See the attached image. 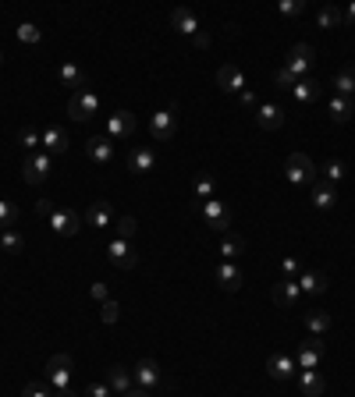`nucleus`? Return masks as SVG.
I'll return each instance as SVG.
<instances>
[{"mask_svg":"<svg viewBox=\"0 0 355 397\" xmlns=\"http://www.w3.org/2000/svg\"><path fill=\"white\" fill-rule=\"evenodd\" d=\"M47 383H50L54 390L72 386V355H54V358L47 362Z\"/></svg>","mask_w":355,"mask_h":397,"instance_id":"9","label":"nucleus"},{"mask_svg":"<svg viewBox=\"0 0 355 397\" xmlns=\"http://www.w3.org/2000/svg\"><path fill=\"white\" fill-rule=\"evenodd\" d=\"M330 86H334V96H344V100H351V96H355V68H344V71H337Z\"/></svg>","mask_w":355,"mask_h":397,"instance_id":"33","label":"nucleus"},{"mask_svg":"<svg viewBox=\"0 0 355 397\" xmlns=\"http://www.w3.org/2000/svg\"><path fill=\"white\" fill-rule=\"evenodd\" d=\"M174 132H178V107H164V110H157V114L150 117V135H153L157 142L174 139Z\"/></svg>","mask_w":355,"mask_h":397,"instance_id":"6","label":"nucleus"},{"mask_svg":"<svg viewBox=\"0 0 355 397\" xmlns=\"http://www.w3.org/2000/svg\"><path fill=\"white\" fill-rule=\"evenodd\" d=\"M50 227H54V234L75 238V234L82 231V217H79L75 209H54V217H50Z\"/></svg>","mask_w":355,"mask_h":397,"instance_id":"12","label":"nucleus"},{"mask_svg":"<svg viewBox=\"0 0 355 397\" xmlns=\"http://www.w3.org/2000/svg\"><path fill=\"white\" fill-rule=\"evenodd\" d=\"M281 270H284V277H291V280H298V273H302V266H298L295 255H284V259H281Z\"/></svg>","mask_w":355,"mask_h":397,"instance_id":"42","label":"nucleus"},{"mask_svg":"<svg viewBox=\"0 0 355 397\" xmlns=\"http://www.w3.org/2000/svg\"><path fill=\"white\" fill-rule=\"evenodd\" d=\"M277 11H281L284 18H295V15H302V11H305V0H281Z\"/></svg>","mask_w":355,"mask_h":397,"instance_id":"41","label":"nucleus"},{"mask_svg":"<svg viewBox=\"0 0 355 397\" xmlns=\"http://www.w3.org/2000/svg\"><path fill=\"white\" fill-rule=\"evenodd\" d=\"M298 287H302L305 298H320V294L327 291V277H323L320 270H302V273H298Z\"/></svg>","mask_w":355,"mask_h":397,"instance_id":"19","label":"nucleus"},{"mask_svg":"<svg viewBox=\"0 0 355 397\" xmlns=\"http://www.w3.org/2000/svg\"><path fill=\"white\" fill-rule=\"evenodd\" d=\"M316 25H320V29H337V25H344V8H334V4L320 8Z\"/></svg>","mask_w":355,"mask_h":397,"instance_id":"34","label":"nucleus"},{"mask_svg":"<svg viewBox=\"0 0 355 397\" xmlns=\"http://www.w3.org/2000/svg\"><path fill=\"white\" fill-rule=\"evenodd\" d=\"M54 397H79V393H75L72 386H64V390H54Z\"/></svg>","mask_w":355,"mask_h":397,"instance_id":"53","label":"nucleus"},{"mask_svg":"<svg viewBox=\"0 0 355 397\" xmlns=\"http://www.w3.org/2000/svg\"><path fill=\"white\" fill-rule=\"evenodd\" d=\"M274 86H277V89H288V93H291V86H295V79H291V75H288V71L281 68V71L274 75Z\"/></svg>","mask_w":355,"mask_h":397,"instance_id":"45","label":"nucleus"},{"mask_svg":"<svg viewBox=\"0 0 355 397\" xmlns=\"http://www.w3.org/2000/svg\"><path fill=\"white\" fill-rule=\"evenodd\" d=\"M284 71H288L295 82L312 79V47H309V43H295V47L288 50V64H284Z\"/></svg>","mask_w":355,"mask_h":397,"instance_id":"1","label":"nucleus"},{"mask_svg":"<svg viewBox=\"0 0 355 397\" xmlns=\"http://www.w3.org/2000/svg\"><path fill=\"white\" fill-rule=\"evenodd\" d=\"M217 284H220V291H238L242 287V270L235 263H220L217 266Z\"/></svg>","mask_w":355,"mask_h":397,"instance_id":"29","label":"nucleus"},{"mask_svg":"<svg viewBox=\"0 0 355 397\" xmlns=\"http://www.w3.org/2000/svg\"><path fill=\"white\" fill-rule=\"evenodd\" d=\"M107 255H111V263H114L118 270H132V266L139 263V252H135L132 241H125V238H114V241L107 245Z\"/></svg>","mask_w":355,"mask_h":397,"instance_id":"11","label":"nucleus"},{"mask_svg":"<svg viewBox=\"0 0 355 397\" xmlns=\"http://www.w3.org/2000/svg\"><path fill=\"white\" fill-rule=\"evenodd\" d=\"M213 192H217V181H213L210 174L196 178V206H199V202H206V199H213Z\"/></svg>","mask_w":355,"mask_h":397,"instance_id":"37","label":"nucleus"},{"mask_svg":"<svg viewBox=\"0 0 355 397\" xmlns=\"http://www.w3.org/2000/svg\"><path fill=\"white\" fill-rule=\"evenodd\" d=\"M89 294H93L100 305H103V301H111V291H107V284H93V287H89Z\"/></svg>","mask_w":355,"mask_h":397,"instance_id":"47","label":"nucleus"},{"mask_svg":"<svg viewBox=\"0 0 355 397\" xmlns=\"http://www.w3.org/2000/svg\"><path fill=\"white\" fill-rule=\"evenodd\" d=\"M114 227H118V238L132 241V238H135V231H139V220H135V217H118V220H114Z\"/></svg>","mask_w":355,"mask_h":397,"instance_id":"39","label":"nucleus"},{"mask_svg":"<svg viewBox=\"0 0 355 397\" xmlns=\"http://www.w3.org/2000/svg\"><path fill=\"white\" fill-rule=\"evenodd\" d=\"M121 397H153V393H150V390H142V386H132V390H128V393H121Z\"/></svg>","mask_w":355,"mask_h":397,"instance_id":"52","label":"nucleus"},{"mask_svg":"<svg viewBox=\"0 0 355 397\" xmlns=\"http://www.w3.org/2000/svg\"><path fill=\"white\" fill-rule=\"evenodd\" d=\"M100 110V96L93 93V89H82V93H75L72 96V103H68V114H72V121H89L93 114Z\"/></svg>","mask_w":355,"mask_h":397,"instance_id":"8","label":"nucleus"},{"mask_svg":"<svg viewBox=\"0 0 355 397\" xmlns=\"http://www.w3.org/2000/svg\"><path fill=\"white\" fill-rule=\"evenodd\" d=\"M270 294H274V305H277V309H284V312H295V309H302V301H305V294H302L298 280H291V277L277 280Z\"/></svg>","mask_w":355,"mask_h":397,"instance_id":"4","label":"nucleus"},{"mask_svg":"<svg viewBox=\"0 0 355 397\" xmlns=\"http://www.w3.org/2000/svg\"><path fill=\"white\" fill-rule=\"evenodd\" d=\"M50 167H54V156H50V153H29L26 163H22L26 185H43V181L50 178Z\"/></svg>","mask_w":355,"mask_h":397,"instance_id":"5","label":"nucleus"},{"mask_svg":"<svg viewBox=\"0 0 355 397\" xmlns=\"http://www.w3.org/2000/svg\"><path fill=\"white\" fill-rule=\"evenodd\" d=\"M238 96H242V107H259L256 93H249V89H245V93H238Z\"/></svg>","mask_w":355,"mask_h":397,"instance_id":"50","label":"nucleus"},{"mask_svg":"<svg viewBox=\"0 0 355 397\" xmlns=\"http://www.w3.org/2000/svg\"><path fill=\"white\" fill-rule=\"evenodd\" d=\"M320 358H323V340L320 337H312L309 333V340H302V347H298V369H316L320 365Z\"/></svg>","mask_w":355,"mask_h":397,"instance_id":"17","label":"nucleus"},{"mask_svg":"<svg viewBox=\"0 0 355 397\" xmlns=\"http://www.w3.org/2000/svg\"><path fill=\"white\" fill-rule=\"evenodd\" d=\"M36 213H40V217H47V220H50V217H54V206H50V202H47V199H40V202H36Z\"/></svg>","mask_w":355,"mask_h":397,"instance_id":"49","label":"nucleus"},{"mask_svg":"<svg viewBox=\"0 0 355 397\" xmlns=\"http://www.w3.org/2000/svg\"><path fill=\"white\" fill-rule=\"evenodd\" d=\"M57 79H61L64 86H72L75 93H82V89L89 86V79H86V71H82L79 64H72V61H64V64L57 68Z\"/></svg>","mask_w":355,"mask_h":397,"instance_id":"21","label":"nucleus"},{"mask_svg":"<svg viewBox=\"0 0 355 397\" xmlns=\"http://www.w3.org/2000/svg\"><path fill=\"white\" fill-rule=\"evenodd\" d=\"M305 330L312 333V337H323L327 330H330V312H323V309H305Z\"/></svg>","mask_w":355,"mask_h":397,"instance_id":"30","label":"nucleus"},{"mask_svg":"<svg viewBox=\"0 0 355 397\" xmlns=\"http://www.w3.org/2000/svg\"><path fill=\"white\" fill-rule=\"evenodd\" d=\"M100 316H103V323H118V316H121V301H114V298L103 301V312H100Z\"/></svg>","mask_w":355,"mask_h":397,"instance_id":"43","label":"nucleus"},{"mask_svg":"<svg viewBox=\"0 0 355 397\" xmlns=\"http://www.w3.org/2000/svg\"><path fill=\"white\" fill-rule=\"evenodd\" d=\"M86 224L89 227H111L114 224V209H111V202H93L89 209H86Z\"/></svg>","mask_w":355,"mask_h":397,"instance_id":"26","label":"nucleus"},{"mask_svg":"<svg viewBox=\"0 0 355 397\" xmlns=\"http://www.w3.org/2000/svg\"><path fill=\"white\" fill-rule=\"evenodd\" d=\"M242 252H245V238H238V234H224V241H220V255H224V263H235Z\"/></svg>","mask_w":355,"mask_h":397,"instance_id":"35","label":"nucleus"},{"mask_svg":"<svg viewBox=\"0 0 355 397\" xmlns=\"http://www.w3.org/2000/svg\"><path fill=\"white\" fill-rule=\"evenodd\" d=\"M135 132V114L132 110H114L111 117H107V135L118 142V139H128Z\"/></svg>","mask_w":355,"mask_h":397,"instance_id":"14","label":"nucleus"},{"mask_svg":"<svg viewBox=\"0 0 355 397\" xmlns=\"http://www.w3.org/2000/svg\"><path fill=\"white\" fill-rule=\"evenodd\" d=\"M327 114H330V121H334V125H348V121H351V114H355V103H351V100H344V96H330Z\"/></svg>","mask_w":355,"mask_h":397,"instance_id":"24","label":"nucleus"},{"mask_svg":"<svg viewBox=\"0 0 355 397\" xmlns=\"http://www.w3.org/2000/svg\"><path fill=\"white\" fill-rule=\"evenodd\" d=\"M344 25H355V0L344 8Z\"/></svg>","mask_w":355,"mask_h":397,"instance_id":"51","label":"nucleus"},{"mask_svg":"<svg viewBox=\"0 0 355 397\" xmlns=\"http://www.w3.org/2000/svg\"><path fill=\"white\" fill-rule=\"evenodd\" d=\"M298 390H302L305 397H320V393L327 390V383H323V376H320L316 369H298Z\"/></svg>","mask_w":355,"mask_h":397,"instance_id":"23","label":"nucleus"},{"mask_svg":"<svg viewBox=\"0 0 355 397\" xmlns=\"http://www.w3.org/2000/svg\"><path fill=\"white\" fill-rule=\"evenodd\" d=\"M43 149H47L50 156H64V153H68V135H64V128L50 125V128L43 132Z\"/></svg>","mask_w":355,"mask_h":397,"instance_id":"22","label":"nucleus"},{"mask_svg":"<svg viewBox=\"0 0 355 397\" xmlns=\"http://www.w3.org/2000/svg\"><path fill=\"white\" fill-rule=\"evenodd\" d=\"M107 386H111V393H128V390L135 386V379H132V372H128V369L111 365V369H107Z\"/></svg>","mask_w":355,"mask_h":397,"instance_id":"27","label":"nucleus"},{"mask_svg":"<svg viewBox=\"0 0 355 397\" xmlns=\"http://www.w3.org/2000/svg\"><path fill=\"white\" fill-rule=\"evenodd\" d=\"M196 209L203 213V220H206L210 231H217V234H231V209H227L220 199H206V202H199Z\"/></svg>","mask_w":355,"mask_h":397,"instance_id":"3","label":"nucleus"},{"mask_svg":"<svg viewBox=\"0 0 355 397\" xmlns=\"http://www.w3.org/2000/svg\"><path fill=\"white\" fill-rule=\"evenodd\" d=\"M284 178L291 181V185H316V163L305 156V153H291L288 156V163H284Z\"/></svg>","mask_w":355,"mask_h":397,"instance_id":"2","label":"nucleus"},{"mask_svg":"<svg viewBox=\"0 0 355 397\" xmlns=\"http://www.w3.org/2000/svg\"><path fill=\"white\" fill-rule=\"evenodd\" d=\"M192 47H199V50H206V47H210V33H203V29H199V33L192 36Z\"/></svg>","mask_w":355,"mask_h":397,"instance_id":"48","label":"nucleus"},{"mask_svg":"<svg viewBox=\"0 0 355 397\" xmlns=\"http://www.w3.org/2000/svg\"><path fill=\"white\" fill-rule=\"evenodd\" d=\"M256 125H259L263 132H277V128L284 125V107H281V103H259V107H256Z\"/></svg>","mask_w":355,"mask_h":397,"instance_id":"15","label":"nucleus"},{"mask_svg":"<svg viewBox=\"0 0 355 397\" xmlns=\"http://www.w3.org/2000/svg\"><path fill=\"white\" fill-rule=\"evenodd\" d=\"M217 86H220V93H245V71L235 64H224L217 71Z\"/></svg>","mask_w":355,"mask_h":397,"instance_id":"16","label":"nucleus"},{"mask_svg":"<svg viewBox=\"0 0 355 397\" xmlns=\"http://www.w3.org/2000/svg\"><path fill=\"white\" fill-rule=\"evenodd\" d=\"M153 167H157V156H153L150 146H135V149L128 153V171H132V174H150Z\"/></svg>","mask_w":355,"mask_h":397,"instance_id":"18","label":"nucleus"},{"mask_svg":"<svg viewBox=\"0 0 355 397\" xmlns=\"http://www.w3.org/2000/svg\"><path fill=\"white\" fill-rule=\"evenodd\" d=\"M86 397H111V386L107 383H89L86 386Z\"/></svg>","mask_w":355,"mask_h":397,"instance_id":"46","label":"nucleus"},{"mask_svg":"<svg viewBox=\"0 0 355 397\" xmlns=\"http://www.w3.org/2000/svg\"><path fill=\"white\" fill-rule=\"evenodd\" d=\"M0 64H4V50H0Z\"/></svg>","mask_w":355,"mask_h":397,"instance_id":"54","label":"nucleus"},{"mask_svg":"<svg viewBox=\"0 0 355 397\" xmlns=\"http://www.w3.org/2000/svg\"><path fill=\"white\" fill-rule=\"evenodd\" d=\"M132 379H135V386H142V390H157V386H167L164 383V372H160V365L153 362V358H139L135 362V369H132Z\"/></svg>","mask_w":355,"mask_h":397,"instance_id":"7","label":"nucleus"},{"mask_svg":"<svg viewBox=\"0 0 355 397\" xmlns=\"http://www.w3.org/2000/svg\"><path fill=\"white\" fill-rule=\"evenodd\" d=\"M316 96H320V86H316L312 79H302V82H295V86H291V100H295L298 107H309Z\"/></svg>","mask_w":355,"mask_h":397,"instance_id":"31","label":"nucleus"},{"mask_svg":"<svg viewBox=\"0 0 355 397\" xmlns=\"http://www.w3.org/2000/svg\"><path fill=\"white\" fill-rule=\"evenodd\" d=\"M266 372L274 376V379H291L295 372H298V362H295V355H288V351H277V355H270L266 358Z\"/></svg>","mask_w":355,"mask_h":397,"instance_id":"13","label":"nucleus"},{"mask_svg":"<svg viewBox=\"0 0 355 397\" xmlns=\"http://www.w3.org/2000/svg\"><path fill=\"white\" fill-rule=\"evenodd\" d=\"M18 224V206L8 202V199H0V231H11Z\"/></svg>","mask_w":355,"mask_h":397,"instance_id":"36","label":"nucleus"},{"mask_svg":"<svg viewBox=\"0 0 355 397\" xmlns=\"http://www.w3.org/2000/svg\"><path fill=\"white\" fill-rule=\"evenodd\" d=\"M309 202H312L316 209H323V213H327V209H334V206H337V192H334L330 185H323V181L316 178V185H312V195H309Z\"/></svg>","mask_w":355,"mask_h":397,"instance_id":"25","label":"nucleus"},{"mask_svg":"<svg viewBox=\"0 0 355 397\" xmlns=\"http://www.w3.org/2000/svg\"><path fill=\"white\" fill-rule=\"evenodd\" d=\"M0 248H4L8 255H22V252H26V234H22L18 227L0 231Z\"/></svg>","mask_w":355,"mask_h":397,"instance_id":"32","label":"nucleus"},{"mask_svg":"<svg viewBox=\"0 0 355 397\" xmlns=\"http://www.w3.org/2000/svg\"><path fill=\"white\" fill-rule=\"evenodd\" d=\"M18 40H22L26 47H36V43L43 40V33H40L33 22H26V25H18Z\"/></svg>","mask_w":355,"mask_h":397,"instance_id":"40","label":"nucleus"},{"mask_svg":"<svg viewBox=\"0 0 355 397\" xmlns=\"http://www.w3.org/2000/svg\"><path fill=\"white\" fill-rule=\"evenodd\" d=\"M22 397H54V393H50L43 383H26V386H22Z\"/></svg>","mask_w":355,"mask_h":397,"instance_id":"44","label":"nucleus"},{"mask_svg":"<svg viewBox=\"0 0 355 397\" xmlns=\"http://www.w3.org/2000/svg\"><path fill=\"white\" fill-rule=\"evenodd\" d=\"M18 142H22L26 156H29V153H40V146H43V135H40V132H33V128H26V132L18 135Z\"/></svg>","mask_w":355,"mask_h":397,"instance_id":"38","label":"nucleus"},{"mask_svg":"<svg viewBox=\"0 0 355 397\" xmlns=\"http://www.w3.org/2000/svg\"><path fill=\"white\" fill-rule=\"evenodd\" d=\"M316 174H320V181H323V185H330V188H334V185H341V181L348 178V167H344L341 160H327L323 167H316Z\"/></svg>","mask_w":355,"mask_h":397,"instance_id":"28","label":"nucleus"},{"mask_svg":"<svg viewBox=\"0 0 355 397\" xmlns=\"http://www.w3.org/2000/svg\"><path fill=\"white\" fill-rule=\"evenodd\" d=\"M171 25H174L181 36H188V40L199 33V18H196V11H188V8H174V11H171Z\"/></svg>","mask_w":355,"mask_h":397,"instance_id":"20","label":"nucleus"},{"mask_svg":"<svg viewBox=\"0 0 355 397\" xmlns=\"http://www.w3.org/2000/svg\"><path fill=\"white\" fill-rule=\"evenodd\" d=\"M86 153H89V160H93L96 167H111V163H114V139H111V135H93V139L86 142Z\"/></svg>","mask_w":355,"mask_h":397,"instance_id":"10","label":"nucleus"}]
</instances>
